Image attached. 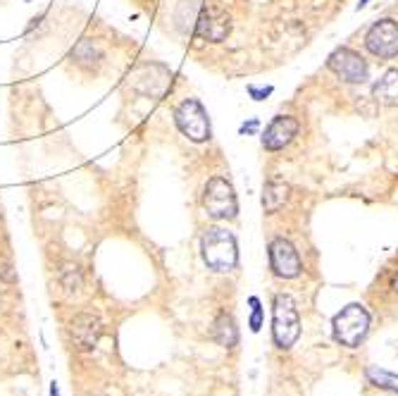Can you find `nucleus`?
Here are the masks:
<instances>
[{
	"label": "nucleus",
	"instance_id": "1",
	"mask_svg": "<svg viewBox=\"0 0 398 396\" xmlns=\"http://www.w3.org/2000/svg\"><path fill=\"white\" fill-rule=\"evenodd\" d=\"M201 254L203 261L210 270L215 272H229L239 263V246L236 236L224 227H210L205 229L201 239Z\"/></svg>",
	"mask_w": 398,
	"mask_h": 396
},
{
	"label": "nucleus",
	"instance_id": "14",
	"mask_svg": "<svg viewBox=\"0 0 398 396\" xmlns=\"http://www.w3.org/2000/svg\"><path fill=\"white\" fill-rule=\"evenodd\" d=\"M372 98L382 105L398 103V70H389L384 77L372 86Z\"/></svg>",
	"mask_w": 398,
	"mask_h": 396
},
{
	"label": "nucleus",
	"instance_id": "22",
	"mask_svg": "<svg viewBox=\"0 0 398 396\" xmlns=\"http://www.w3.org/2000/svg\"><path fill=\"white\" fill-rule=\"evenodd\" d=\"M51 396H60V389H58V385H55V382L51 385Z\"/></svg>",
	"mask_w": 398,
	"mask_h": 396
},
{
	"label": "nucleus",
	"instance_id": "20",
	"mask_svg": "<svg viewBox=\"0 0 398 396\" xmlns=\"http://www.w3.org/2000/svg\"><path fill=\"white\" fill-rule=\"evenodd\" d=\"M389 291L394 293V296H398V268L391 270V275H389Z\"/></svg>",
	"mask_w": 398,
	"mask_h": 396
},
{
	"label": "nucleus",
	"instance_id": "6",
	"mask_svg": "<svg viewBox=\"0 0 398 396\" xmlns=\"http://www.w3.org/2000/svg\"><path fill=\"white\" fill-rule=\"evenodd\" d=\"M327 67L339 79H344L346 84H365L370 79L367 63L362 60L360 53L351 51V48H336L332 56L327 58Z\"/></svg>",
	"mask_w": 398,
	"mask_h": 396
},
{
	"label": "nucleus",
	"instance_id": "15",
	"mask_svg": "<svg viewBox=\"0 0 398 396\" xmlns=\"http://www.w3.org/2000/svg\"><path fill=\"white\" fill-rule=\"evenodd\" d=\"M212 334H215L217 344L226 346V349L236 346V341H239V330H236L234 318L226 316V313H219L217 320H215V327H212Z\"/></svg>",
	"mask_w": 398,
	"mask_h": 396
},
{
	"label": "nucleus",
	"instance_id": "10",
	"mask_svg": "<svg viewBox=\"0 0 398 396\" xmlns=\"http://www.w3.org/2000/svg\"><path fill=\"white\" fill-rule=\"evenodd\" d=\"M160 67L162 65H143L132 79L136 91L146 93V95H155V98L164 95V91L172 84V72H169L167 67L160 72Z\"/></svg>",
	"mask_w": 398,
	"mask_h": 396
},
{
	"label": "nucleus",
	"instance_id": "12",
	"mask_svg": "<svg viewBox=\"0 0 398 396\" xmlns=\"http://www.w3.org/2000/svg\"><path fill=\"white\" fill-rule=\"evenodd\" d=\"M100 320L91 316V313H81L72 320L70 325V334H72V341L77 344L79 351H91L95 344H98L100 339Z\"/></svg>",
	"mask_w": 398,
	"mask_h": 396
},
{
	"label": "nucleus",
	"instance_id": "3",
	"mask_svg": "<svg viewBox=\"0 0 398 396\" xmlns=\"http://www.w3.org/2000/svg\"><path fill=\"white\" fill-rule=\"evenodd\" d=\"M203 210L212 220H234L239 213L234 187L222 177H212L203 189Z\"/></svg>",
	"mask_w": 398,
	"mask_h": 396
},
{
	"label": "nucleus",
	"instance_id": "16",
	"mask_svg": "<svg viewBox=\"0 0 398 396\" xmlns=\"http://www.w3.org/2000/svg\"><path fill=\"white\" fill-rule=\"evenodd\" d=\"M286 191H289V187H286V184H281V182H267L265 184V194H263L265 213H277V210L284 206Z\"/></svg>",
	"mask_w": 398,
	"mask_h": 396
},
{
	"label": "nucleus",
	"instance_id": "23",
	"mask_svg": "<svg viewBox=\"0 0 398 396\" xmlns=\"http://www.w3.org/2000/svg\"><path fill=\"white\" fill-rule=\"evenodd\" d=\"M367 3H370V0H360V8H365Z\"/></svg>",
	"mask_w": 398,
	"mask_h": 396
},
{
	"label": "nucleus",
	"instance_id": "17",
	"mask_svg": "<svg viewBox=\"0 0 398 396\" xmlns=\"http://www.w3.org/2000/svg\"><path fill=\"white\" fill-rule=\"evenodd\" d=\"M367 380L372 382L375 387L398 392V375L389 372V370H382V368H367Z\"/></svg>",
	"mask_w": 398,
	"mask_h": 396
},
{
	"label": "nucleus",
	"instance_id": "24",
	"mask_svg": "<svg viewBox=\"0 0 398 396\" xmlns=\"http://www.w3.org/2000/svg\"><path fill=\"white\" fill-rule=\"evenodd\" d=\"M24 3H31V0H24Z\"/></svg>",
	"mask_w": 398,
	"mask_h": 396
},
{
	"label": "nucleus",
	"instance_id": "2",
	"mask_svg": "<svg viewBox=\"0 0 398 396\" xmlns=\"http://www.w3.org/2000/svg\"><path fill=\"white\" fill-rule=\"evenodd\" d=\"M272 334L279 349H291L300 337V318L298 308L293 303L291 296L279 293L274 296V308H272Z\"/></svg>",
	"mask_w": 398,
	"mask_h": 396
},
{
	"label": "nucleus",
	"instance_id": "7",
	"mask_svg": "<svg viewBox=\"0 0 398 396\" xmlns=\"http://www.w3.org/2000/svg\"><path fill=\"white\" fill-rule=\"evenodd\" d=\"M365 46L375 58L391 60L398 56V22L394 19H379L367 29Z\"/></svg>",
	"mask_w": 398,
	"mask_h": 396
},
{
	"label": "nucleus",
	"instance_id": "4",
	"mask_svg": "<svg viewBox=\"0 0 398 396\" xmlns=\"http://www.w3.org/2000/svg\"><path fill=\"white\" fill-rule=\"evenodd\" d=\"M174 125L187 139L203 143L210 139V118L196 98H184L179 105L174 108Z\"/></svg>",
	"mask_w": 398,
	"mask_h": 396
},
{
	"label": "nucleus",
	"instance_id": "8",
	"mask_svg": "<svg viewBox=\"0 0 398 396\" xmlns=\"http://www.w3.org/2000/svg\"><path fill=\"white\" fill-rule=\"evenodd\" d=\"M270 265L277 277L291 279L298 277L300 270H303V263H300V256L289 239H272L270 244Z\"/></svg>",
	"mask_w": 398,
	"mask_h": 396
},
{
	"label": "nucleus",
	"instance_id": "19",
	"mask_svg": "<svg viewBox=\"0 0 398 396\" xmlns=\"http://www.w3.org/2000/svg\"><path fill=\"white\" fill-rule=\"evenodd\" d=\"M248 93H251L256 100H265L267 95L272 93V86H267V88H256V86H248Z\"/></svg>",
	"mask_w": 398,
	"mask_h": 396
},
{
	"label": "nucleus",
	"instance_id": "18",
	"mask_svg": "<svg viewBox=\"0 0 398 396\" xmlns=\"http://www.w3.org/2000/svg\"><path fill=\"white\" fill-rule=\"evenodd\" d=\"M251 330L253 332H260V327H263V308H260V301L256 296H251Z\"/></svg>",
	"mask_w": 398,
	"mask_h": 396
},
{
	"label": "nucleus",
	"instance_id": "21",
	"mask_svg": "<svg viewBox=\"0 0 398 396\" xmlns=\"http://www.w3.org/2000/svg\"><path fill=\"white\" fill-rule=\"evenodd\" d=\"M258 129V120H253V122H248V125H243L241 127V132H246V134H253Z\"/></svg>",
	"mask_w": 398,
	"mask_h": 396
},
{
	"label": "nucleus",
	"instance_id": "13",
	"mask_svg": "<svg viewBox=\"0 0 398 396\" xmlns=\"http://www.w3.org/2000/svg\"><path fill=\"white\" fill-rule=\"evenodd\" d=\"M103 58H105V53H103V46L98 43V41H93V38H81L72 48L74 65L81 67V70H86V72H95V70H98V67L103 65Z\"/></svg>",
	"mask_w": 398,
	"mask_h": 396
},
{
	"label": "nucleus",
	"instance_id": "11",
	"mask_svg": "<svg viewBox=\"0 0 398 396\" xmlns=\"http://www.w3.org/2000/svg\"><path fill=\"white\" fill-rule=\"evenodd\" d=\"M296 134H298V120L289 118V115H279L265 129L263 148L265 151H281L284 146H289Z\"/></svg>",
	"mask_w": 398,
	"mask_h": 396
},
{
	"label": "nucleus",
	"instance_id": "5",
	"mask_svg": "<svg viewBox=\"0 0 398 396\" xmlns=\"http://www.w3.org/2000/svg\"><path fill=\"white\" fill-rule=\"evenodd\" d=\"M332 327L336 341H341L344 346H358L370 330V313L360 303H351L336 313Z\"/></svg>",
	"mask_w": 398,
	"mask_h": 396
},
{
	"label": "nucleus",
	"instance_id": "9",
	"mask_svg": "<svg viewBox=\"0 0 398 396\" xmlns=\"http://www.w3.org/2000/svg\"><path fill=\"white\" fill-rule=\"evenodd\" d=\"M231 31L229 17L217 8H198L194 17V33L212 43H219Z\"/></svg>",
	"mask_w": 398,
	"mask_h": 396
},
{
	"label": "nucleus",
	"instance_id": "25",
	"mask_svg": "<svg viewBox=\"0 0 398 396\" xmlns=\"http://www.w3.org/2000/svg\"><path fill=\"white\" fill-rule=\"evenodd\" d=\"M0 306H3V301H0Z\"/></svg>",
	"mask_w": 398,
	"mask_h": 396
}]
</instances>
